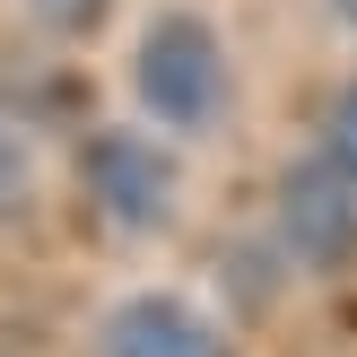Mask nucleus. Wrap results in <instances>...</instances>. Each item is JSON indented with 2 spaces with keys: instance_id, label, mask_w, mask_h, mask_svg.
Here are the masks:
<instances>
[{
  "instance_id": "obj_4",
  "label": "nucleus",
  "mask_w": 357,
  "mask_h": 357,
  "mask_svg": "<svg viewBox=\"0 0 357 357\" xmlns=\"http://www.w3.org/2000/svg\"><path fill=\"white\" fill-rule=\"evenodd\" d=\"M105 357H227V340L183 296H122L105 314Z\"/></svg>"
},
{
  "instance_id": "obj_7",
  "label": "nucleus",
  "mask_w": 357,
  "mask_h": 357,
  "mask_svg": "<svg viewBox=\"0 0 357 357\" xmlns=\"http://www.w3.org/2000/svg\"><path fill=\"white\" fill-rule=\"evenodd\" d=\"M26 9H35V26H52V35H96L114 0H26Z\"/></svg>"
},
{
  "instance_id": "obj_5",
  "label": "nucleus",
  "mask_w": 357,
  "mask_h": 357,
  "mask_svg": "<svg viewBox=\"0 0 357 357\" xmlns=\"http://www.w3.org/2000/svg\"><path fill=\"white\" fill-rule=\"evenodd\" d=\"M26 192H35V157H26V131H17V122L0 114V218H9V209H26Z\"/></svg>"
},
{
  "instance_id": "obj_3",
  "label": "nucleus",
  "mask_w": 357,
  "mask_h": 357,
  "mask_svg": "<svg viewBox=\"0 0 357 357\" xmlns=\"http://www.w3.org/2000/svg\"><path fill=\"white\" fill-rule=\"evenodd\" d=\"M279 236H288V253L305 271H340L357 253V183L331 157L288 166V183H279Z\"/></svg>"
},
{
  "instance_id": "obj_1",
  "label": "nucleus",
  "mask_w": 357,
  "mask_h": 357,
  "mask_svg": "<svg viewBox=\"0 0 357 357\" xmlns=\"http://www.w3.org/2000/svg\"><path fill=\"white\" fill-rule=\"evenodd\" d=\"M131 96L149 122L166 131H218L227 105H236V70H227V44L201 26V17H157L131 52Z\"/></svg>"
},
{
  "instance_id": "obj_6",
  "label": "nucleus",
  "mask_w": 357,
  "mask_h": 357,
  "mask_svg": "<svg viewBox=\"0 0 357 357\" xmlns=\"http://www.w3.org/2000/svg\"><path fill=\"white\" fill-rule=\"evenodd\" d=\"M323 157H331V166H340L349 183H357V79L340 87V96H331V114H323Z\"/></svg>"
},
{
  "instance_id": "obj_2",
  "label": "nucleus",
  "mask_w": 357,
  "mask_h": 357,
  "mask_svg": "<svg viewBox=\"0 0 357 357\" xmlns=\"http://www.w3.org/2000/svg\"><path fill=\"white\" fill-rule=\"evenodd\" d=\"M79 174H87V201L114 227H131V236L139 227H166V209H174V157L149 149L139 131H96Z\"/></svg>"
}]
</instances>
